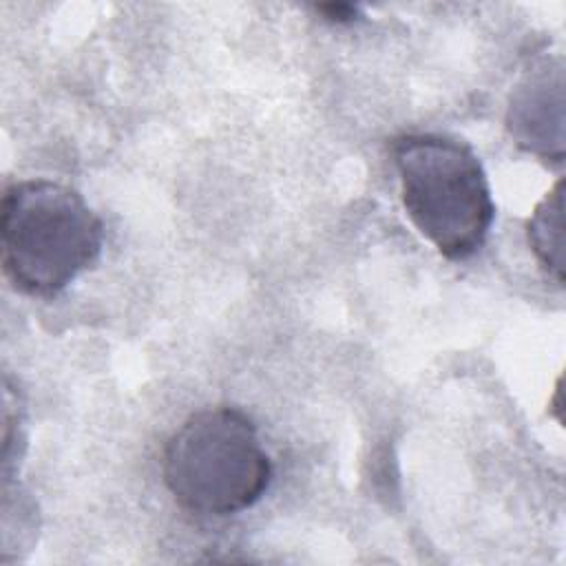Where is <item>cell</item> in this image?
<instances>
[{
  "instance_id": "5b68a950",
  "label": "cell",
  "mask_w": 566,
  "mask_h": 566,
  "mask_svg": "<svg viewBox=\"0 0 566 566\" xmlns=\"http://www.w3.org/2000/svg\"><path fill=\"white\" fill-rule=\"evenodd\" d=\"M528 245L539 259V263L555 276L557 283L564 281V181L559 179L551 192L537 203L526 226Z\"/></svg>"
},
{
  "instance_id": "277c9868",
  "label": "cell",
  "mask_w": 566,
  "mask_h": 566,
  "mask_svg": "<svg viewBox=\"0 0 566 566\" xmlns=\"http://www.w3.org/2000/svg\"><path fill=\"white\" fill-rule=\"evenodd\" d=\"M562 64L548 69V60L535 62L509 99L506 126L522 148L539 157L562 161Z\"/></svg>"
},
{
  "instance_id": "8992f818",
  "label": "cell",
  "mask_w": 566,
  "mask_h": 566,
  "mask_svg": "<svg viewBox=\"0 0 566 566\" xmlns=\"http://www.w3.org/2000/svg\"><path fill=\"white\" fill-rule=\"evenodd\" d=\"M24 411L20 394L13 391L11 380L4 378V413H2V475L9 478L13 460H18V444H24L22 433Z\"/></svg>"
},
{
  "instance_id": "52a82bcc",
  "label": "cell",
  "mask_w": 566,
  "mask_h": 566,
  "mask_svg": "<svg viewBox=\"0 0 566 566\" xmlns=\"http://www.w3.org/2000/svg\"><path fill=\"white\" fill-rule=\"evenodd\" d=\"M316 11L323 13L325 20H329V22H352V20H356V15H358V7L345 4V2L318 4Z\"/></svg>"
},
{
  "instance_id": "7a4b0ae2",
  "label": "cell",
  "mask_w": 566,
  "mask_h": 566,
  "mask_svg": "<svg viewBox=\"0 0 566 566\" xmlns=\"http://www.w3.org/2000/svg\"><path fill=\"white\" fill-rule=\"evenodd\" d=\"M391 157L416 230L449 261L473 256L495 219L491 186L475 150L455 137L411 133L391 142Z\"/></svg>"
},
{
  "instance_id": "6da1fadb",
  "label": "cell",
  "mask_w": 566,
  "mask_h": 566,
  "mask_svg": "<svg viewBox=\"0 0 566 566\" xmlns=\"http://www.w3.org/2000/svg\"><path fill=\"white\" fill-rule=\"evenodd\" d=\"M2 270L29 296H55L93 268L104 245V223L71 186L22 179L0 203Z\"/></svg>"
},
{
  "instance_id": "3957f363",
  "label": "cell",
  "mask_w": 566,
  "mask_h": 566,
  "mask_svg": "<svg viewBox=\"0 0 566 566\" xmlns=\"http://www.w3.org/2000/svg\"><path fill=\"white\" fill-rule=\"evenodd\" d=\"M161 475L184 511L228 517L263 497L272 462L252 418L221 405L190 413L172 431L164 447Z\"/></svg>"
}]
</instances>
